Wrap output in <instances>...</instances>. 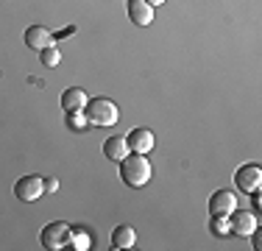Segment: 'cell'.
I'll list each match as a JSON object with an SVG mask.
<instances>
[{"instance_id":"cell-5","label":"cell","mask_w":262,"mask_h":251,"mask_svg":"<svg viewBox=\"0 0 262 251\" xmlns=\"http://www.w3.org/2000/svg\"><path fill=\"white\" fill-rule=\"evenodd\" d=\"M259 226V218L254 215V212H246V210H234L232 215H229V232L237 237H248L254 229Z\"/></svg>"},{"instance_id":"cell-19","label":"cell","mask_w":262,"mask_h":251,"mask_svg":"<svg viewBox=\"0 0 262 251\" xmlns=\"http://www.w3.org/2000/svg\"><path fill=\"white\" fill-rule=\"evenodd\" d=\"M73 34H76V28L70 25V28H61L59 34H53V39H64V36H73Z\"/></svg>"},{"instance_id":"cell-8","label":"cell","mask_w":262,"mask_h":251,"mask_svg":"<svg viewBox=\"0 0 262 251\" xmlns=\"http://www.w3.org/2000/svg\"><path fill=\"white\" fill-rule=\"evenodd\" d=\"M237 210V196L232 190H217L209 198V215H232Z\"/></svg>"},{"instance_id":"cell-17","label":"cell","mask_w":262,"mask_h":251,"mask_svg":"<svg viewBox=\"0 0 262 251\" xmlns=\"http://www.w3.org/2000/svg\"><path fill=\"white\" fill-rule=\"evenodd\" d=\"M67 117H70V126H73V129H81V126L86 123V120H84V115H81V112H76V115H67Z\"/></svg>"},{"instance_id":"cell-12","label":"cell","mask_w":262,"mask_h":251,"mask_svg":"<svg viewBox=\"0 0 262 251\" xmlns=\"http://www.w3.org/2000/svg\"><path fill=\"white\" fill-rule=\"evenodd\" d=\"M112 246H115V248H134L137 246L134 226H128V223L115 226V229H112Z\"/></svg>"},{"instance_id":"cell-16","label":"cell","mask_w":262,"mask_h":251,"mask_svg":"<svg viewBox=\"0 0 262 251\" xmlns=\"http://www.w3.org/2000/svg\"><path fill=\"white\" fill-rule=\"evenodd\" d=\"M212 232L215 235H232L229 232V215H212Z\"/></svg>"},{"instance_id":"cell-2","label":"cell","mask_w":262,"mask_h":251,"mask_svg":"<svg viewBox=\"0 0 262 251\" xmlns=\"http://www.w3.org/2000/svg\"><path fill=\"white\" fill-rule=\"evenodd\" d=\"M84 120L90 123V126H115L117 120H120V109H117V103L112 98H92V100H86V106H84Z\"/></svg>"},{"instance_id":"cell-15","label":"cell","mask_w":262,"mask_h":251,"mask_svg":"<svg viewBox=\"0 0 262 251\" xmlns=\"http://www.w3.org/2000/svg\"><path fill=\"white\" fill-rule=\"evenodd\" d=\"M39 59H42V67H59V61H61V50L51 45V48H45V50H39Z\"/></svg>"},{"instance_id":"cell-14","label":"cell","mask_w":262,"mask_h":251,"mask_svg":"<svg viewBox=\"0 0 262 251\" xmlns=\"http://www.w3.org/2000/svg\"><path fill=\"white\" fill-rule=\"evenodd\" d=\"M70 246L76 251H86V248H92V237L86 235L84 229H73L70 232Z\"/></svg>"},{"instance_id":"cell-1","label":"cell","mask_w":262,"mask_h":251,"mask_svg":"<svg viewBox=\"0 0 262 251\" xmlns=\"http://www.w3.org/2000/svg\"><path fill=\"white\" fill-rule=\"evenodd\" d=\"M120 179L128 187H145L148 179H151V162H148V156L128 151L120 159Z\"/></svg>"},{"instance_id":"cell-7","label":"cell","mask_w":262,"mask_h":251,"mask_svg":"<svg viewBox=\"0 0 262 251\" xmlns=\"http://www.w3.org/2000/svg\"><path fill=\"white\" fill-rule=\"evenodd\" d=\"M126 142H128V151H134V154H151L154 145H157V137H154L151 129H134L128 131Z\"/></svg>"},{"instance_id":"cell-18","label":"cell","mask_w":262,"mask_h":251,"mask_svg":"<svg viewBox=\"0 0 262 251\" xmlns=\"http://www.w3.org/2000/svg\"><path fill=\"white\" fill-rule=\"evenodd\" d=\"M45 190H48V193H56V190H59V181H56L53 176H48V179H45Z\"/></svg>"},{"instance_id":"cell-13","label":"cell","mask_w":262,"mask_h":251,"mask_svg":"<svg viewBox=\"0 0 262 251\" xmlns=\"http://www.w3.org/2000/svg\"><path fill=\"white\" fill-rule=\"evenodd\" d=\"M126 154H128V142H126V137H109V140L103 142V156H106V159L120 162Z\"/></svg>"},{"instance_id":"cell-6","label":"cell","mask_w":262,"mask_h":251,"mask_svg":"<svg viewBox=\"0 0 262 251\" xmlns=\"http://www.w3.org/2000/svg\"><path fill=\"white\" fill-rule=\"evenodd\" d=\"M234 184L237 190L243 193H257L262 184V168L259 165H243L240 171L234 173Z\"/></svg>"},{"instance_id":"cell-10","label":"cell","mask_w":262,"mask_h":251,"mask_svg":"<svg viewBox=\"0 0 262 251\" xmlns=\"http://www.w3.org/2000/svg\"><path fill=\"white\" fill-rule=\"evenodd\" d=\"M86 92L81 90V87H70V90L61 92V109L67 112V115H76V112H84L86 106Z\"/></svg>"},{"instance_id":"cell-4","label":"cell","mask_w":262,"mask_h":251,"mask_svg":"<svg viewBox=\"0 0 262 251\" xmlns=\"http://www.w3.org/2000/svg\"><path fill=\"white\" fill-rule=\"evenodd\" d=\"M42 193H45V179L42 176H23L14 184V196L20 201H36L42 198Z\"/></svg>"},{"instance_id":"cell-9","label":"cell","mask_w":262,"mask_h":251,"mask_svg":"<svg viewBox=\"0 0 262 251\" xmlns=\"http://www.w3.org/2000/svg\"><path fill=\"white\" fill-rule=\"evenodd\" d=\"M26 45L34 50H45V48L56 45L53 31H48L45 25H31V28H26Z\"/></svg>"},{"instance_id":"cell-3","label":"cell","mask_w":262,"mask_h":251,"mask_svg":"<svg viewBox=\"0 0 262 251\" xmlns=\"http://www.w3.org/2000/svg\"><path fill=\"white\" fill-rule=\"evenodd\" d=\"M70 232L73 229L64 221H53V223H48L45 229H42L39 240H42V246H45L48 251H61V248L70 246Z\"/></svg>"},{"instance_id":"cell-11","label":"cell","mask_w":262,"mask_h":251,"mask_svg":"<svg viewBox=\"0 0 262 251\" xmlns=\"http://www.w3.org/2000/svg\"><path fill=\"white\" fill-rule=\"evenodd\" d=\"M128 17L137 25H151L154 23V6L148 0H128Z\"/></svg>"},{"instance_id":"cell-20","label":"cell","mask_w":262,"mask_h":251,"mask_svg":"<svg viewBox=\"0 0 262 251\" xmlns=\"http://www.w3.org/2000/svg\"><path fill=\"white\" fill-rule=\"evenodd\" d=\"M148 3H151V6H162L165 0H148Z\"/></svg>"}]
</instances>
